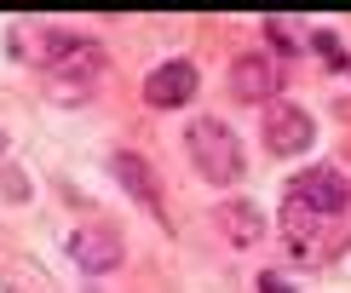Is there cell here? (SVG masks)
Wrapping results in <instances>:
<instances>
[{"label":"cell","mask_w":351,"mask_h":293,"mask_svg":"<svg viewBox=\"0 0 351 293\" xmlns=\"http://www.w3.org/2000/svg\"><path fill=\"white\" fill-rule=\"evenodd\" d=\"M311 47H317V58H323V64H334L340 75H351V58L340 52V35H334V29H317V35H311Z\"/></svg>","instance_id":"obj_12"},{"label":"cell","mask_w":351,"mask_h":293,"mask_svg":"<svg viewBox=\"0 0 351 293\" xmlns=\"http://www.w3.org/2000/svg\"><path fill=\"white\" fill-rule=\"evenodd\" d=\"M230 92L242 98V104H276V92H282V69H276L271 52H242L237 64H230Z\"/></svg>","instance_id":"obj_4"},{"label":"cell","mask_w":351,"mask_h":293,"mask_svg":"<svg viewBox=\"0 0 351 293\" xmlns=\"http://www.w3.org/2000/svg\"><path fill=\"white\" fill-rule=\"evenodd\" d=\"M219 218V230H225V242L230 247H254V242H265V213L254 207V201H225V207L213 213Z\"/></svg>","instance_id":"obj_9"},{"label":"cell","mask_w":351,"mask_h":293,"mask_svg":"<svg viewBox=\"0 0 351 293\" xmlns=\"http://www.w3.org/2000/svg\"><path fill=\"white\" fill-rule=\"evenodd\" d=\"M265 35H271V47L282 52V58L305 47V35H300V23H294V18H265Z\"/></svg>","instance_id":"obj_11"},{"label":"cell","mask_w":351,"mask_h":293,"mask_svg":"<svg viewBox=\"0 0 351 293\" xmlns=\"http://www.w3.org/2000/svg\"><path fill=\"white\" fill-rule=\"evenodd\" d=\"M259 293H294V282H288V276H271V270H265V276H259Z\"/></svg>","instance_id":"obj_13"},{"label":"cell","mask_w":351,"mask_h":293,"mask_svg":"<svg viewBox=\"0 0 351 293\" xmlns=\"http://www.w3.org/2000/svg\"><path fill=\"white\" fill-rule=\"evenodd\" d=\"M86 47H93V35H75V29H52V23H47V29H23V35H18V52L29 58V64L52 69V75H58L64 64H75Z\"/></svg>","instance_id":"obj_2"},{"label":"cell","mask_w":351,"mask_h":293,"mask_svg":"<svg viewBox=\"0 0 351 293\" xmlns=\"http://www.w3.org/2000/svg\"><path fill=\"white\" fill-rule=\"evenodd\" d=\"M196 98V64L190 58H167V64L150 69V81H144V104L150 110H179Z\"/></svg>","instance_id":"obj_7"},{"label":"cell","mask_w":351,"mask_h":293,"mask_svg":"<svg viewBox=\"0 0 351 293\" xmlns=\"http://www.w3.org/2000/svg\"><path fill=\"white\" fill-rule=\"evenodd\" d=\"M69 259H75L86 276H110V270L127 259V247H121V236H115V230L86 225V230H75V236H69Z\"/></svg>","instance_id":"obj_8"},{"label":"cell","mask_w":351,"mask_h":293,"mask_svg":"<svg viewBox=\"0 0 351 293\" xmlns=\"http://www.w3.org/2000/svg\"><path fill=\"white\" fill-rule=\"evenodd\" d=\"M184 150H190V167L208 184H237L242 179V138L219 115H196L184 127Z\"/></svg>","instance_id":"obj_1"},{"label":"cell","mask_w":351,"mask_h":293,"mask_svg":"<svg viewBox=\"0 0 351 293\" xmlns=\"http://www.w3.org/2000/svg\"><path fill=\"white\" fill-rule=\"evenodd\" d=\"M317 230H323V218L305 207L300 196H288V201H282V236H288V247H294V253H311V247H317Z\"/></svg>","instance_id":"obj_10"},{"label":"cell","mask_w":351,"mask_h":293,"mask_svg":"<svg viewBox=\"0 0 351 293\" xmlns=\"http://www.w3.org/2000/svg\"><path fill=\"white\" fill-rule=\"evenodd\" d=\"M288 196H300L317 218H340V213L351 207V184H346L340 167H311V173H300Z\"/></svg>","instance_id":"obj_6"},{"label":"cell","mask_w":351,"mask_h":293,"mask_svg":"<svg viewBox=\"0 0 351 293\" xmlns=\"http://www.w3.org/2000/svg\"><path fill=\"white\" fill-rule=\"evenodd\" d=\"M110 173H115V184H121L127 196L156 218V225H173V218H167V201H162V184H156V173H150V161H144V155L115 150V155H110Z\"/></svg>","instance_id":"obj_5"},{"label":"cell","mask_w":351,"mask_h":293,"mask_svg":"<svg viewBox=\"0 0 351 293\" xmlns=\"http://www.w3.org/2000/svg\"><path fill=\"white\" fill-rule=\"evenodd\" d=\"M311 138H317V127H311V115L300 104H288V98L265 104V150L271 155H305Z\"/></svg>","instance_id":"obj_3"}]
</instances>
